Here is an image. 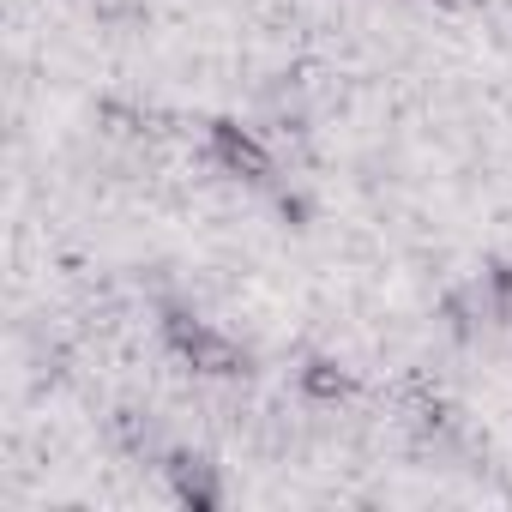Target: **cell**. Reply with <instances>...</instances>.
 I'll return each instance as SVG.
<instances>
[{
  "label": "cell",
  "mask_w": 512,
  "mask_h": 512,
  "mask_svg": "<svg viewBox=\"0 0 512 512\" xmlns=\"http://www.w3.org/2000/svg\"><path fill=\"white\" fill-rule=\"evenodd\" d=\"M175 344H181V356H193V368H205V374H235V344H223L217 332L175 320Z\"/></svg>",
  "instance_id": "obj_1"
},
{
  "label": "cell",
  "mask_w": 512,
  "mask_h": 512,
  "mask_svg": "<svg viewBox=\"0 0 512 512\" xmlns=\"http://www.w3.org/2000/svg\"><path fill=\"white\" fill-rule=\"evenodd\" d=\"M217 157H223L229 169H241V175H266V151L253 145L241 127H217Z\"/></svg>",
  "instance_id": "obj_2"
},
{
  "label": "cell",
  "mask_w": 512,
  "mask_h": 512,
  "mask_svg": "<svg viewBox=\"0 0 512 512\" xmlns=\"http://www.w3.org/2000/svg\"><path fill=\"white\" fill-rule=\"evenodd\" d=\"M175 488L187 494V500H217V488H211V476H205V464L199 458H175Z\"/></svg>",
  "instance_id": "obj_3"
}]
</instances>
